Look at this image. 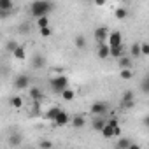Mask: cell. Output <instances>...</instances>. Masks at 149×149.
I'll return each mask as SVG.
<instances>
[{"label":"cell","instance_id":"cell-1","mask_svg":"<svg viewBox=\"0 0 149 149\" xmlns=\"http://www.w3.org/2000/svg\"><path fill=\"white\" fill-rule=\"evenodd\" d=\"M53 11V2L51 0H35L30 6V13L33 18H40V16H47Z\"/></svg>","mask_w":149,"mask_h":149},{"label":"cell","instance_id":"cell-2","mask_svg":"<svg viewBox=\"0 0 149 149\" xmlns=\"http://www.w3.org/2000/svg\"><path fill=\"white\" fill-rule=\"evenodd\" d=\"M49 86H51V90L54 91V93H63V90H67L68 88V77L67 76H56V77H53L51 81H49Z\"/></svg>","mask_w":149,"mask_h":149},{"label":"cell","instance_id":"cell-3","mask_svg":"<svg viewBox=\"0 0 149 149\" xmlns=\"http://www.w3.org/2000/svg\"><path fill=\"white\" fill-rule=\"evenodd\" d=\"M14 86H16V90H28L30 88V77L21 74V76H18L14 79Z\"/></svg>","mask_w":149,"mask_h":149},{"label":"cell","instance_id":"cell-4","mask_svg":"<svg viewBox=\"0 0 149 149\" xmlns=\"http://www.w3.org/2000/svg\"><path fill=\"white\" fill-rule=\"evenodd\" d=\"M107 42H109V46H111V47L121 46V44H123V37H121V32H118V30L111 32V33H109V39H107Z\"/></svg>","mask_w":149,"mask_h":149},{"label":"cell","instance_id":"cell-5","mask_svg":"<svg viewBox=\"0 0 149 149\" xmlns=\"http://www.w3.org/2000/svg\"><path fill=\"white\" fill-rule=\"evenodd\" d=\"M97 54H98V58H102V60L109 58V56H111V46H109V42H98Z\"/></svg>","mask_w":149,"mask_h":149},{"label":"cell","instance_id":"cell-6","mask_svg":"<svg viewBox=\"0 0 149 149\" xmlns=\"http://www.w3.org/2000/svg\"><path fill=\"white\" fill-rule=\"evenodd\" d=\"M109 33H111V32H109V28H107V26H98V28L95 30V33H93V35H95L97 42H105V40L109 39Z\"/></svg>","mask_w":149,"mask_h":149},{"label":"cell","instance_id":"cell-7","mask_svg":"<svg viewBox=\"0 0 149 149\" xmlns=\"http://www.w3.org/2000/svg\"><path fill=\"white\" fill-rule=\"evenodd\" d=\"M105 112H107V104L105 102H95L91 105V114L93 116H102Z\"/></svg>","mask_w":149,"mask_h":149},{"label":"cell","instance_id":"cell-8","mask_svg":"<svg viewBox=\"0 0 149 149\" xmlns=\"http://www.w3.org/2000/svg\"><path fill=\"white\" fill-rule=\"evenodd\" d=\"M70 121H72V118H70V116H68L65 111H61V112L56 116V119H54L53 123H54L56 126H65V125H68Z\"/></svg>","mask_w":149,"mask_h":149},{"label":"cell","instance_id":"cell-9","mask_svg":"<svg viewBox=\"0 0 149 149\" xmlns=\"http://www.w3.org/2000/svg\"><path fill=\"white\" fill-rule=\"evenodd\" d=\"M126 54V49H125V46L121 44V46H116V47H111V56L112 58H121V56H125Z\"/></svg>","mask_w":149,"mask_h":149},{"label":"cell","instance_id":"cell-10","mask_svg":"<svg viewBox=\"0 0 149 149\" xmlns=\"http://www.w3.org/2000/svg\"><path fill=\"white\" fill-rule=\"evenodd\" d=\"M28 95H30V98L35 100V102H40V100L44 98V95L40 93L39 88H28Z\"/></svg>","mask_w":149,"mask_h":149},{"label":"cell","instance_id":"cell-11","mask_svg":"<svg viewBox=\"0 0 149 149\" xmlns=\"http://www.w3.org/2000/svg\"><path fill=\"white\" fill-rule=\"evenodd\" d=\"M118 65L121 67V68H132V56H121V58H118Z\"/></svg>","mask_w":149,"mask_h":149},{"label":"cell","instance_id":"cell-12","mask_svg":"<svg viewBox=\"0 0 149 149\" xmlns=\"http://www.w3.org/2000/svg\"><path fill=\"white\" fill-rule=\"evenodd\" d=\"M60 112H61V109H60L58 105L49 107V109H47V112H46V118H47V119H51V121H54V119H56V116H58Z\"/></svg>","mask_w":149,"mask_h":149},{"label":"cell","instance_id":"cell-13","mask_svg":"<svg viewBox=\"0 0 149 149\" xmlns=\"http://www.w3.org/2000/svg\"><path fill=\"white\" fill-rule=\"evenodd\" d=\"M114 16H116V19L123 21V19L128 18V9H126V7H118V9L114 11Z\"/></svg>","mask_w":149,"mask_h":149},{"label":"cell","instance_id":"cell-14","mask_svg":"<svg viewBox=\"0 0 149 149\" xmlns=\"http://www.w3.org/2000/svg\"><path fill=\"white\" fill-rule=\"evenodd\" d=\"M102 135H104V139H114V126H111L109 123L102 128V132H100Z\"/></svg>","mask_w":149,"mask_h":149},{"label":"cell","instance_id":"cell-15","mask_svg":"<svg viewBox=\"0 0 149 149\" xmlns=\"http://www.w3.org/2000/svg\"><path fill=\"white\" fill-rule=\"evenodd\" d=\"M70 123H72V126H74V128H83V126H84V123H86V119H84V116H74Z\"/></svg>","mask_w":149,"mask_h":149},{"label":"cell","instance_id":"cell-16","mask_svg":"<svg viewBox=\"0 0 149 149\" xmlns=\"http://www.w3.org/2000/svg\"><path fill=\"white\" fill-rule=\"evenodd\" d=\"M13 54H14V58H16V60H19V61L26 60V51H25V47H23V46H18V47H16V51H14Z\"/></svg>","mask_w":149,"mask_h":149},{"label":"cell","instance_id":"cell-17","mask_svg":"<svg viewBox=\"0 0 149 149\" xmlns=\"http://www.w3.org/2000/svg\"><path fill=\"white\" fill-rule=\"evenodd\" d=\"M132 144H133V142H132L128 137H121V139L118 140V144H116V146H118L119 149H130V147H132Z\"/></svg>","mask_w":149,"mask_h":149},{"label":"cell","instance_id":"cell-18","mask_svg":"<svg viewBox=\"0 0 149 149\" xmlns=\"http://www.w3.org/2000/svg\"><path fill=\"white\" fill-rule=\"evenodd\" d=\"M14 7V2L13 0H0V11L2 13H7Z\"/></svg>","mask_w":149,"mask_h":149},{"label":"cell","instance_id":"cell-19","mask_svg":"<svg viewBox=\"0 0 149 149\" xmlns=\"http://www.w3.org/2000/svg\"><path fill=\"white\" fill-rule=\"evenodd\" d=\"M130 56H132V58H139V56H142V51H140V44H139V42L132 44V47H130Z\"/></svg>","mask_w":149,"mask_h":149},{"label":"cell","instance_id":"cell-20","mask_svg":"<svg viewBox=\"0 0 149 149\" xmlns=\"http://www.w3.org/2000/svg\"><path fill=\"white\" fill-rule=\"evenodd\" d=\"M91 125H93V130H97V132H102V128L107 125V121H104V119L98 116V118H95V119H93V123H91Z\"/></svg>","mask_w":149,"mask_h":149},{"label":"cell","instance_id":"cell-21","mask_svg":"<svg viewBox=\"0 0 149 149\" xmlns=\"http://www.w3.org/2000/svg\"><path fill=\"white\" fill-rule=\"evenodd\" d=\"M74 97H76V91H74L72 88H67V90H63V93H61V98H63L65 102L74 100Z\"/></svg>","mask_w":149,"mask_h":149},{"label":"cell","instance_id":"cell-22","mask_svg":"<svg viewBox=\"0 0 149 149\" xmlns=\"http://www.w3.org/2000/svg\"><path fill=\"white\" fill-rule=\"evenodd\" d=\"M11 105H13L14 109H21V107H23V98L18 97V95H14V97L11 98Z\"/></svg>","mask_w":149,"mask_h":149},{"label":"cell","instance_id":"cell-23","mask_svg":"<svg viewBox=\"0 0 149 149\" xmlns=\"http://www.w3.org/2000/svg\"><path fill=\"white\" fill-rule=\"evenodd\" d=\"M119 76H121V79L128 81V79H132V77H133V72H132V68H121Z\"/></svg>","mask_w":149,"mask_h":149},{"label":"cell","instance_id":"cell-24","mask_svg":"<svg viewBox=\"0 0 149 149\" xmlns=\"http://www.w3.org/2000/svg\"><path fill=\"white\" fill-rule=\"evenodd\" d=\"M74 42H76V47H77V49H84V47H86V39H84L83 35H77L76 39H74Z\"/></svg>","mask_w":149,"mask_h":149},{"label":"cell","instance_id":"cell-25","mask_svg":"<svg viewBox=\"0 0 149 149\" xmlns=\"http://www.w3.org/2000/svg\"><path fill=\"white\" fill-rule=\"evenodd\" d=\"M37 26H39V28L49 26V19H47V16H40V18H37Z\"/></svg>","mask_w":149,"mask_h":149},{"label":"cell","instance_id":"cell-26","mask_svg":"<svg viewBox=\"0 0 149 149\" xmlns=\"http://www.w3.org/2000/svg\"><path fill=\"white\" fill-rule=\"evenodd\" d=\"M123 102H128V100H135V93L132 91V90H128V91H125L123 93V98H121Z\"/></svg>","mask_w":149,"mask_h":149},{"label":"cell","instance_id":"cell-27","mask_svg":"<svg viewBox=\"0 0 149 149\" xmlns=\"http://www.w3.org/2000/svg\"><path fill=\"white\" fill-rule=\"evenodd\" d=\"M42 65H44V58H42L40 54H37V56L33 58V67H35V68H40Z\"/></svg>","mask_w":149,"mask_h":149},{"label":"cell","instance_id":"cell-28","mask_svg":"<svg viewBox=\"0 0 149 149\" xmlns=\"http://www.w3.org/2000/svg\"><path fill=\"white\" fill-rule=\"evenodd\" d=\"M39 32H40V37H46V39H47V37H51V33H53L49 26H44V28H39Z\"/></svg>","mask_w":149,"mask_h":149},{"label":"cell","instance_id":"cell-29","mask_svg":"<svg viewBox=\"0 0 149 149\" xmlns=\"http://www.w3.org/2000/svg\"><path fill=\"white\" fill-rule=\"evenodd\" d=\"M140 90H142L144 93H149V76H147L146 79H142V84H140Z\"/></svg>","mask_w":149,"mask_h":149},{"label":"cell","instance_id":"cell-30","mask_svg":"<svg viewBox=\"0 0 149 149\" xmlns=\"http://www.w3.org/2000/svg\"><path fill=\"white\" fill-rule=\"evenodd\" d=\"M18 46H19V44H18V42H16V40H13V39H11V40H9V42H7V51H11V53H14V51H16V47H18Z\"/></svg>","mask_w":149,"mask_h":149},{"label":"cell","instance_id":"cell-31","mask_svg":"<svg viewBox=\"0 0 149 149\" xmlns=\"http://www.w3.org/2000/svg\"><path fill=\"white\" fill-rule=\"evenodd\" d=\"M140 51H142V56H149V42H142Z\"/></svg>","mask_w":149,"mask_h":149},{"label":"cell","instance_id":"cell-32","mask_svg":"<svg viewBox=\"0 0 149 149\" xmlns=\"http://www.w3.org/2000/svg\"><path fill=\"white\" fill-rule=\"evenodd\" d=\"M133 105H135V100H128V102H123L121 100V107L123 109H133Z\"/></svg>","mask_w":149,"mask_h":149},{"label":"cell","instance_id":"cell-33","mask_svg":"<svg viewBox=\"0 0 149 149\" xmlns=\"http://www.w3.org/2000/svg\"><path fill=\"white\" fill-rule=\"evenodd\" d=\"M39 146H40V147L49 149V147H53V142H49V140H40V142H39Z\"/></svg>","mask_w":149,"mask_h":149},{"label":"cell","instance_id":"cell-34","mask_svg":"<svg viewBox=\"0 0 149 149\" xmlns=\"http://www.w3.org/2000/svg\"><path fill=\"white\" fill-rule=\"evenodd\" d=\"M107 123H109L111 126H119V119H118V118H111Z\"/></svg>","mask_w":149,"mask_h":149},{"label":"cell","instance_id":"cell-35","mask_svg":"<svg viewBox=\"0 0 149 149\" xmlns=\"http://www.w3.org/2000/svg\"><path fill=\"white\" fill-rule=\"evenodd\" d=\"M19 142H21V140H19V137H11V140H9V144H11V146H13V144H14V146H19Z\"/></svg>","mask_w":149,"mask_h":149},{"label":"cell","instance_id":"cell-36","mask_svg":"<svg viewBox=\"0 0 149 149\" xmlns=\"http://www.w3.org/2000/svg\"><path fill=\"white\" fill-rule=\"evenodd\" d=\"M114 137H121V128L119 126H114Z\"/></svg>","mask_w":149,"mask_h":149},{"label":"cell","instance_id":"cell-37","mask_svg":"<svg viewBox=\"0 0 149 149\" xmlns=\"http://www.w3.org/2000/svg\"><path fill=\"white\" fill-rule=\"evenodd\" d=\"M19 30L25 33V32H30V26H28V25H21V26H19Z\"/></svg>","mask_w":149,"mask_h":149},{"label":"cell","instance_id":"cell-38","mask_svg":"<svg viewBox=\"0 0 149 149\" xmlns=\"http://www.w3.org/2000/svg\"><path fill=\"white\" fill-rule=\"evenodd\" d=\"M142 125H144L146 128H149V116H146V118H144V121H142Z\"/></svg>","mask_w":149,"mask_h":149},{"label":"cell","instance_id":"cell-39","mask_svg":"<svg viewBox=\"0 0 149 149\" xmlns=\"http://www.w3.org/2000/svg\"><path fill=\"white\" fill-rule=\"evenodd\" d=\"M93 2H95V4H97V6H104V4H105V2H107V0H93Z\"/></svg>","mask_w":149,"mask_h":149}]
</instances>
